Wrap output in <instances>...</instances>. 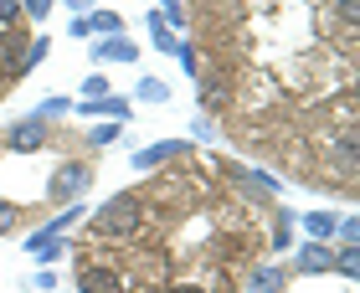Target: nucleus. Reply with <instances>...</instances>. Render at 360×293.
I'll return each mask as SVG.
<instances>
[{
  "label": "nucleus",
  "instance_id": "26",
  "mask_svg": "<svg viewBox=\"0 0 360 293\" xmlns=\"http://www.w3.org/2000/svg\"><path fill=\"white\" fill-rule=\"evenodd\" d=\"M68 6H72V15H88V11H93V0H68Z\"/></svg>",
  "mask_w": 360,
  "mask_h": 293
},
{
  "label": "nucleus",
  "instance_id": "25",
  "mask_svg": "<svg viewBox=\"0 0 360 293\" xmlns=\"http://www.w3.org/2000/svg\"><path fill=\"white\" fill-rule=\"evenodd\" d=\"M340 21H345V26H355V0H340Z\"/></svg>",
  "mask_w": 360,
  "mask_h": 293
},
{
  "label": "nucleus",
  "instance_id": "12",
  "mask_svg": "<svg viewBox=\"0 0 360 293\" xmlns=\"http://www.w3.org/2000/svg\"><path fill=\"white\" fill-rule=\"evenodd\" d=\"M304 226H309V237H314V242H330L335 237V211H309Z\"/></svg>",
  "mask_w": 360,
  "mask_h": 293
},
{
  "label": "nucleus",
  "instance_id": "20",
  "mask_svg": "<svg viewBox=\"0 0 360 293\" xmlns=\"http://www.w3.org/2000/svg\"><path fill=\"white\" fill-rule=\"evenodd\" d=\"M21 15V0H0V26H11Z\"/></svg>",
  "mask_w": 360,
  "mask_h": 293
},
{
  "label": "nucleus",
  "instance_id": "24",
  "mask_svg": "<svg viewBox=\"0 0 360 293\" xmlns=\"http://www.w3.org/2000/svg\"><path fill=\"white\" fill-rule=\"evenodd\" d=\"M191 134H195V139H211V119H201V113H195V124H191Z\"/></svg>",
  "mask_w": 360,
  "mask_h": 293
},
{
  "label": "nucleus",
  "instance_id": "16",
  "mask_svg": "<svg viewBox=\"0 0 360 293\" xmlns=\"http://www.w3.org/2000/svg\"><path fill=\"white\" fill-rule=\"evenodd\" d=\"M88 26L98 31V37H119V31H124V26H119V15H113V11H98Z\"/></svg>",
  "mask_w": 360,
  "mask_h": 293
},
{
  "label": "nucleus",
  "instance_id": "6",
  "mask_svg": "<svg viewBox=\"0 0 360 293\" xmlns=\"http://www.w3.org/2000/svg\"><path fill=\"white\" fill-rule=\"evenodd\" d=\"M93 57H98V62H134V57H139V46H134V41H129L124 31H119V37H98Z\"/></svg>",
  "mask_w": 360,
  "mask_h": 293
},
{
  "label": "nucleus",
  "instance_id": "10",
  "mask_svg": "<svg viewBox=\"0 0 360 293\" xmlns=\"http://www.w3.org/2000/svg\"><path fill=\"white\" fill-rule=\"evenodd\" d=\"M46 46H52L46 37H37V41H26V46H21V57H15V67H11V77H21V72H31V67H37V62L46 57Z\"/></svg>",
  "mask_w": 360,
  "mask_h": 293
},
{
  "label": "nucleus",
  "instance_id": "5",
  "mask_svg": "<svg viewBox=\"0 0 360 293\" xmlns=\"http://www.w3.org/2000/svg\"><path fill=\"white\" fill-rule=\"evenodd\" d=\"M77 293H124V283L113 268H83L77 273Z\"/></svg>",
  "mask_w": 360,
  "mask_h": 293
},
{
  "label": "nucleus",
  "instance_id": "21",
  "mask_svg": "<svg viewBox=\"0 0 360 293\" xmlns=\"http://www.w3.org/2000/svg\"><path fill=\"white\" fill-rule=\"evenodd\" d=\"M83 93H88V103H93V98H108V83H103V77H88Z\"/></svg>",
  "mask_w": 360,
  "mask_h": 293
},
{
  "label": "nucleus",
  "instance_id": "1",
  "mask_svg": "<svg viewBox=\"0 0 360 293\" xmlns=\"http://www.w3.org/2000/svg\"><path fill=\"white\" fill-rule=\"evenodd\" d=\"M134 226H139V195L119 190V195H108V201L98 206V232L103 237H129Z\"/></svg>",
  "mask_w": 360,
  "mask_h": 293
},
{
  "label": "nucleus",
  "instance_id": "22",
  "mask_svg": "<svg viewBox=\"0 0 360 293\" xmlns=\"http://www.w3.org/2000/svg\"><path fill=\"white\" fill-rule=\"evenodd\" d=\"M11 226H15V206H11V201H0V237H6Z\"/></svg>",
  "mask_w": 360,
  "mask_h": 293
},
{
  "label": "nucleus",
  "instance_id": "4",
  "mask_svg": "<svg viewBox=\"0 0 360 293\" xmlns=\"http://www.w3.org/2000/svg\"><path fill=\"white\" fill-rule=\"evenodd\" d=\"M186 150H191L186 139H160V144H150V150H139V155H134V170H155V165H165V159L186 155Z\"/></svg>",
  "mask_w": 360,
  "mask_h": 293
},
{
  "label": "nucleus",
  "instance_id": "23",
  "mask_svg": "<svg viewBox=\"0 0 360 293\" xmlns=\"http://www.w3.org/2000/svg\"><path fill=\"white\" fill-rule=\"evenodd\" d=\"M52 113H68V98H52V103H46V108L37 113V119H52Z\"/></svg>",
  "mask_w": 360,
  "mask_h": 293
},
{
  "label": "nucleus",
  "instance_id": "19",
  "mask_svg": "<svg viewBox=\"0 0 360 293\" xmlns=\"http://www.w3.org/2000/svg\"><path fill=\"white\" fill-rule=\"evenodd\" d=\"M340 237H345V247H355V237H360V221H355V216H345V221H340Z\"/></svg>",
  "mask_w": 360,
  "mask_h": 293
},
{
  "label": "nucleus",
  "instance_id": "18",
  "mask_svg": "<svg viewBox=\"0 0 360 293\" xmlns=\"http://www.w3.org/2000/svg\"><path fill=\"white\" fill-rule=\"evenodd\" d=\"M119 134H124L119 124H98V129H93V144H108V139H119Z\"/></svg>",
  "mask_w": 360,
  "mask_h": 293
},
{
  "label": "nucleus",
  "instance_id": "8",
  "mask_svg": "<svg viewBox=\"0 0 360 293\" xmlns=\"http://www.w3.org/2000/svg\"><path fill=\"white\" fill-rule=\"evenodd\" d=\"M288 288V273L283 268H257L248 278V293H283Z\"/></svg>",
  "mask_w": 360,
  "mask_h": 293
},
{
  "label": "nucleus",
  "instance_id": "11",
  "mask_svg": "<svg viewBox=\"0 0 360 293\" xmlns=\"http://www.w3.org/2000/svg\"><path fill=\"white\" fill-rule=\"evenodd\" d=\"M232 181L248 185V190H257V195H273V190H278V181H273V175H263V170H232Z\"/></svg>",
  "mask_w": 360,
  "mask_h": 293
},
{
  "label": "nucleus",
  "instance_id": "9",
  "mask_svg": "<svg viewBox=\"0 0 360 293\" xmlns=\"http://www.w3.org/2000/svg\"><path fill=\"white\" fill-rule=\"evenodd\" d=\"M299 268H335V252H330V242H304L299 247Z\"/></svg>",
  "mask_w": 360,
  "mask_h": 293
},
{
  "label": "nucleus",
  "instance_id": "17",
  "mask_svg": "<svg viewBox=\"0 0 360 293\" xmlns=\"http://www.w3.org/2000/svg\"><path fill=\"white\" fill-rule=\"evenodd\" d=\"M21 11L31 21H46V15H52V0H21Z\"/></svg>",
  "mask_w": 360,
  "mask_h": 293
},
{
  "label": "nucleus",
  "instance_id": "15",
  "mask_svg": "<svg viewBox=\"0 0 360 293\" xmlns=\"http://www.w3.org/2000/svg\"><path fill=\"white\" fill-rule=\"evenodd\" d=\"M335 268L345 273V278H355V273H360V247H340L335 252Z\"/></svg>",
  "mask_w": 360,
  "mask_h": 293
},
{
  "label": "nucleus",
  "instance_id": "13",
  "mask_svg": "<svg viewBox=\"0 0 360 293\" xmlns=\"http://www.w3.org/2000/svg\"><path fill=\"white\" fill-rule=\"evenodd\" d=\"M150 41L160 46V52H175V46H180V41H175V31L165 26V15H160V11L150 15Z\"/></svg>",
  "mask_w": 360,
  "mask_h": 293
},
{
  "label": "nucleus",
  "instance_id": "3",
  "mask_svg": "<svg viewBox=\"0 0 360 293\" xmlns=\"http://www.w3.org/2000/svg\"><path fill=\"white\" fill-rule=\"evenodd\" d=\"M6 144H11L15 155H31V150H41V144H46V119H21V124H15L11 134H6Z\"/></svg>",
  "mask_w": 360,
  "mask_h": 293
},
{
  "label": "nucleus",
  "instance_id": "7",
  "mask_svg": "<svg viewBox=\"0 0 360 293\" xmlns=\"http://www.w3.org/2000/svg\"><path fill=\"white\" fill-rule=\"evenodd\" d=\"M26 252L37 257V263H57V257L72 252V247H68V237H41V232H31V237H26Z\"/></svg>",
  "mask_w": 360,
  "mask_h": 293
},
{
  "label": "nucleus",
  "instance_id": "27",
  "mask_svg": "<svg viewBox=\"0 0 360 293\" xmlns=\"http://www.w3.org/2000/svg\"><path fill=\"white\" fill-rule=\"evenodd\" d=\"M170 293H206V288H195V283H180V288H170Z\"/></svg>",
  "mask_w": 360,
  "mask_h": 293
},
{
  "label": "nucleus",
  "instance_id": "14",
  "mask_svg": "<svg viewBox=\"0 0 360 293\" xmlns=\"http://www.w3.org/2000/svg\"><path fill=\"white\" fill-rule=\"evenodd\" d=\"M165 98H170V88L160 83V77H144L139 83V103H165Z\"/></svg>",
  "mask_w": 360,
  "mask_h": 293
},
{
  "label": "nucleus",
  "instance_id": "2",
  "mask_svg": "<svg viewBox=\"0 0 360 293\" xmlns=\"http://www.w3.org/2000/svg\"><path fill=\"white\" fill-rule=\"evenodd\" d=\"M88 185H93V170L68 159V165H57V175H52V201H83Z\"/></svg>",
  "mask_w": 360,
  "mask_h": 293
}]
</instances>
